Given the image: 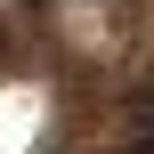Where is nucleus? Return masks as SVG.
Returning a JSON list of instances; mask_svg holds the SVG:
<instances>
[{"instance_id": "obj_1", "label": "nucleus", "mask_w": 154, "mask_h": 154, "mask_svg": "<svg viewBox=\"0 0 154 154\" xmlns=\"http://www.w3.org/2000/svg\"><path fill=\"white\" fill-rule=\"evenodd\" d=\"M138 154H154V114H146V130H138Z\"/></svg>"}]
</instances>
